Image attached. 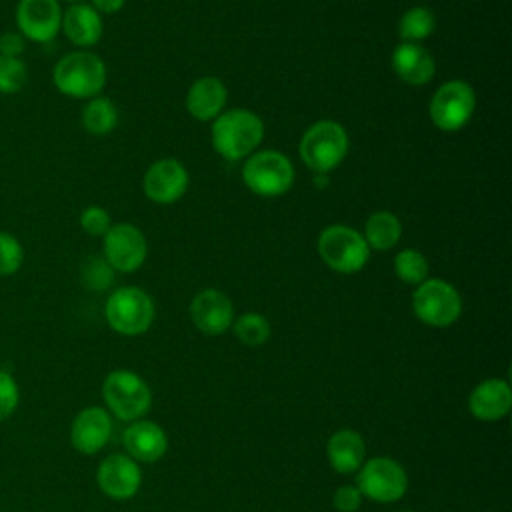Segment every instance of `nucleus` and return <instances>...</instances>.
<instances>
[{
	"instance_id": "nucleus-7",
	"label": "nucleus",
	"mask_w": 512,
	"mask_h": 512,
	"mask_svg": "<svg viewBox=\"0 0 512 512\" xmlns=\"http://www.w3.org/2000/svg\"><path fill=\"white\" fill-rule=\"evenodd\" d=\"M294 166L278 150L252 152L242 166V180L250 192L262 198L286 194L294 184Z\"/></svg>"
},
{
	"instance_id": "nucleus-15",
	"label": "nucleus",
	"mask_w": 512,
	"mask_h": 512,
	"mask_svg": "<svg viewBox=\"0 0 512 512\" xmlns=\"http://www.w3.org/2000/svg\"><path fill=\"white\" fill-rule=\"evenodd\" d=\"M192 324L206 336H220L234 322L232 300L218 288L200 290L188 308Z\"/></svg>"
},
{
	"instance_id": "nucleus-30",
	"label": "nucleus",
	"mask_w": 512,
	"mask_h": 512,
	"mask_svg": "<svg viewBox=\"0 0 512 512\" xmlns=\"http://www.w3.org/2000/svg\"><path fill=\"white\" fill-rule=\"evenodd\" d=\"M114 280V270L110 268V264L100 258V256H92L84 262L82 266V282L86 288L90 290H106Z\"/></svg>"
},
{
	"instance_id": "nucleus-12",
	"label": "nucleus",
	"mask_w": 512,
	"mask_h": 512,
	"mask_svg": "<svg viewBox=\"0 0 512 512\" xmlns=\"http://www.w3.org/2000/svg\"><path fill=\"white\" fill-rule=\"evenodd\" d=\"M14 20L24 40L46 44L60 32L62 8L58 0H18Z\"/></svg>"
},
{
	"instance_id": "nucleus-36",
	"label": "nucleus",
	"mask_w": 512,
	"mask_h": 512,
	"mask_svg": "<svg viewBox=\"0 0 512 512\" xmlns=\"http://www.w3.org/2000/svg\"><path fill=\"white\" fill-rule=\"evenodd\" d=\"M66 2H72V4H76V2H82V0H66Z\"/></svg>"
},
{
	"instance_id": "nucleus-29",
	"label": "nucleus",
	"mask_w": 512,
	"mask_h": 512,
	"mask_svg": "<svg viewBox=\"0 0 512 512\" xmlns=\"http://www.w3.org/2000/svg\"><path fill=\"white\" fill-rule=\"evenodd\" d=\"M24 262V248L20 240L6 232L0 230V276H12L22 268Z\"/></svg>"
},
{
	"instance_id": "nucleus-17",
	"label": "nucleus",
	"mask_w": 512,
	"mask_h": 512,
	"mask_svg": "<svg viewBox=\"0 0 512 512\" xmlns=\"http://www.w3.org/2000/svg\"><path fill=\"white\" fill-rule=\"evenodd\" d=\"M122 444L126 454L138 464H154L166 454L168 436L158 422L140 418L128 422L126 430L122 432Z\"/></svg>"
},
{
	"instance_id": "nucleus-28",
	"label": "nucleus",
	"mask_w": 512,
	"mask_h": 512,
	"mask_svg": "<svg viewBox=\"0 0 512 512\" xmlns=\"http://www.w3.org/2000/svg\"><path fill=\"white\" fill-rule=\"evenodd\" d=\"M28 80V68L22 58L0 54V94H16Z\"/></svg>"
},
{
	"instance_id": "nucleus-33",
	"label": "nucleus",
	"mask_w": 512,
	"mask_h": 512,
	"mask_svg": "<svg viewBox=\"0 0 512 512\" xmlns=\"http://www.w3.org/2000/svg\"><path fill=\"white\" fill-rule=\"evenodd\" d=\"M362 500L364 496L356 484H342L332 494V506L338 512H358L362 506Z\"/></svg>"
},
{
	"instance_id": "nucleus-22",
	"label": "nucleus",
	"mask_w": 512,
	"mask_h": 512,
	"mask_svg": "<svg viewBox=\"0 0 512 512\" xmlns=\"http://www.w3.org/2000/svg\"><path fill=\"white\" fill-rule=\"evenodd\" d=\"M60 30L66 38L78 48H90L98 44L104 32L102 14H98L90 4L76 2L62 12V26Z\"/></svg>"
},
{
	"instance_id": "nucleus-14",
	"label": "nucleus",
	"mask_w": 512,
	"mask_h": 512,
	"mask_svg": "<svg viewBox=\"0 0 512 512\" xmlns=\"http://www.w3.org/2000/svg\"><path fill=\"white\" fill-rule=\"evenodd\" d=\"M190 184L186 166L176 158H162L148 166L142 190L154 204H174L178 202Z\"/></svg>"
},
{
	"instance_id": "nucleus-24",
	"label": "nucleus",
	"mask_w": 512,
	"mask_h": 512,
	"mask_svg": "<svg viewBox=\"0 0 512 512\" xmlns=\"http://www.w3.org/2000/svg\"><path fill=\"white\" fill-rule=\"evenodd\" d=\"M82 126L92 136H106L118 124V108L106 96L90 98L82 108Z\"/></svg>"
},
{
	"instance_id": "nucleus-27",
	"label": "nucleus",
	"mask_w": 512,
	"mask_h": 512,
	"mask_svg": "<svg viewBox=\"0 0 512 512\" xmlns=\"http://www.w3.org/2000/svg\"><path fill=\"white\" fill-rule=\"evenodd\" d=\"M430 266L428 260L422 252L412 250V248H404L394 256V274L398 276V280H402L404 284H412L418 286L428 278Z\"/></svg>"
},
{
	"instance_id": "nucleus-13",
	"label": "nucleus",
	"mask_w": 512,
	"mask_h": 512,
	"mask_svg": "<svg viewBox=\"0 0 512 512\" xmlns=\"http://www.w3.org/2000/svg\"><path fill=\"white\" fill-rule=\"evenodd\" d=\"M96 484L110 500H130L142 486V468L126 452L108 454L96 470Z\"/></svg>"
},
{
	"instance_id": "nucleus-19",
	"label": "nucleus",
	"mask_w": 512,
	"mask_h": 512,
	"mask_svg": "<svg viewBox=\"0 0 512 512\" xmlns=\"http://www.w3.org/2000/svg\"><path fill=\"white\" fill-rule=\"evenodd\" d=\"M392 70L408 86H424L434 78L436 62L428 48L416 42H400L392 50Z\"/></svg>"
},
{
	"instance_id": "nucleus-25",
	"label": "nucleus",
	"mask_w": 512,
	"mask_h": 512,
	"mask_svg": "<svg viewBox=\"0 0 512 512\" xmlns=\"http://www.w3.org/2000/svg\"><path fill=\"white\" fill-rule=\"evenodd\" d=\"M436 28V18L430 8L426 6H414L406 10L398 20V36L402 42H416L426 40Z\"/></svg>"
},
{
	"instance_id": "nucleus-32",
	"label": "nucleus",
	"mask_w": 512,
	"mask_h": 512,
	"mask_svg": "<svg viewBox=\"0 0 512 512\" xmlns=\"http://www.w3.org/2000/svg\"><path fill=\"white\" fill-rule=\"evenodd\" d=\"M80 226L88 236H104L112 226L110 212L102 206H86L80 212Z\"/></svg>"
},
{
	"instance_id": "nucleus-20",
	"label": "nucleus",
	"mask_w": 512,
	"mask_h": 512,
	"mask_svg": "<svg viewBox=\"0 0 512 512\" xmlns=\"http://www.w3.org/2000/svg\"><path fill=\"white\" fill-rule=\"evenodd\" d=\"M228 100V90L218 76H202L186 92V110L192 118L200 122L214 120L224 112Z\"/></svg>"
},
{
	"instance_id": "nucleus-6",
	"label": "nucleus",
	"mask_w": 512,
	"mask_h": 512,
	"mask_svg": "<svg viewBox=\"0 0 512 512\" xmlns=\"http://www.w3.org/2000/svg\"><path fill=\"white\" fill-rule=\"evenodd\" d=\"M318 254L322 262L340 274L360 272L368 258L370 248L362 236V232L346 226V224H330L318 236Z\"/></svg>"
},
{
	"instance_id": "nucleus-26",
	"label": "nucleus",
	"mask_w": 512,
	"mask_h": 512,
	"mask_svg": "<svg viewBox=\"0 0 512 512\" xmlns=\"http://www.w3.org/2000/svg\"><path fill=\"white\" fill-rule=\"evenodd\" d=\"M232 330L234 336L246 344V346H262L264 342H268L270 334H272V326L268 322V318L260 312H244L238 318H234L232 322Z\"/></svg>"
},
{
	"instance_id": "nucleus-11",
	"label": "nucleus",
	"mask_w": 512,
	"mask_h": 512,
	"mask_svg": "<svg viewBox=\"0 0 512 512\" xmlns=\"http://www.w3.org/2000/svg\"><path fill=\"white\" fill-rule=\"evenodd\" d=\"M102 250V258L114 272L130 274L144 264L148 256V240L138 226L130 222H118L112 224L102 236Z\"/></svg>"
},
{
	"instance_id": "nucleus-1",
	"label": "nucleus",
	"mask_w": 512,
	"mask_h": 512,
	"mask_svg": "<svg viewBox=\"0 0 512 512\" xmlns=\"http://www.w3.org/2000/svg\"><path fill=\"white\" fill-rule=\"evenodd\" d=\"M264 138V122L246 108L224 110L212 120V146L228 162L248 158Z\"/></svg>"
},
{
	"instance_id": "nucleus-37",
	"label": "nucleus",
	"mask_w": 512,
	"mask_h": 512,
	"mask_svg": "<svg viewBox=\"0 0 512 512\" xmlns=\"http://www.w3.org/2000/svg\"><path fill=\"white\" fill-rule=\"evenodd\" d=\"M400 512H414V510H400Z\"/></svg>"
},
{
	"instance_id": "nucleus-8",
	"label": "nucleus",
	"mask_w": 512,
	"mask_h": 512,
	"mask_svg": "<svg viewBox=\"0 0 512 512\" xmlns=\"http://www.w3.org/2000/svg\"><path fill=\"white\" fill-rule=\"evenodd\" d=\"M414 316L432 328H448L462 314L460 292L442 278H426L412 292Z\"/></svg>"
},
{
	"instance_id": "nucleus-35",
	"label": "nucleus",
	"mask_w": 512,
	"mask_h": 512,
	"mask_svg": "<svg viewBox=\"0 0 512 512\" xmlns=\"http://www.w3.org/2000/svg\"><path fill=\"white\" fill-rule=\"evenodd\" d=\"M126 0H92V8L98 12V14H116L124 8Z\"/></svg>"
},
{
	"instance_id": "nucleus-16",
	"label": "nucleus",
	"mask_w": 512,
	"mask_h": 512,
	"mask_svg": "<svg viewBox=\"0 0 512 512\" xmlns=\"http://www.w3.org/2000/svg\"><path fill=\"white\" fill-rule=\"evenodd\" d=\"M112 428V416L106 408L86 406L72 420L70 444L76 452L92 456L110 442Z\"/></svg>"
},
{
	"instance_id": "nucleus-31",
	"label": "nucleus",
	"mask_w": 512,
	"mask_h": 512,
	"mask_svg": "<svg viewBox=\"0 0 512 512\" xmlns=\"http://www.w3.org/2000/svg\"><path fill=\"white\" fill-rule=\"evenodd\" d=\"M20 402V388L14 376L6 370H0V422L8 420Z\"/></svg>"
},
{
	"instance_id": "nucleus-10",
	"label": "nucleus",
	"mask_w": 512,
	"mask_h": 512,
	"mask_svg": "<svg viewBox=\"0 0 512 512\" xmlns=\"http://www.w3.org/2000/svg\"><path fill=\"white\" fill-rule=\"evenodd\" d=\"M476 110L474 88L464 80H448L430 98L428 114L432 124L442 132L464 128Z\"/></svg>"
},
{
	"instance_id": "nucleus-21",
	"label": "nucleus",
	"mask_w": 512,
	"mask_h": 512,
	"mask_svg": "<svg viewBox=\"0 0 512 512\" xmlns=\"http://www.w3.org/2000/svg\"><path fill=\"white\" fill-rule=\"evenodd\" d=\"M326 458L334 472L356 474L366 460V442L352 428L336 430L326 442Z\"/></svg>"
},
{
	"instance_id": "nucleus-5",
	"label": "nucleus",
	"mask_w": 512,
	"mask_h": 512,
	"mask_svg": "<svg viewBox=\"0 0 512 512\" xmlns=\"http://www.w3.org/2000/svg\"><path fill=\"white\" fill-rule=\"evenodd\" d=\"M154 302L148 292L138 286L116 288L104 304L108 326L120 336H140L154 322Z\"/></svg>"
},
{
	"instance_id": "nucleus-23",
	"label": "nucleus",
	"mask_w": 512,
	"mask_h": 512,
	"mask_svg": "<svg viewBox=\"0 0 512 512\" xmlns=\"http://www.w3.org/2000/svg\"><path fill=\"white\" fill-rule=\"evenodd\" d=\"M362 236L368 248L376 252H386L400 242V236H402L400 218L390 210H376L368 216Z\"/></svg>"
},
{
	"instance_id": "nucleus-34",
	"label": "nucleus",
	"mask_w": 512,
	"mask_h": 512,
	"mask_svg": "<svg viewBox=\"0 0 512 512\" xmlns=\"http://www.w3.org/2000/svg\"><path fill=\"white\" fill-rule=\"evenodd\" d=\"M24 38L18 32H6L0 36V54L2 56H14L20 58V54L24 52Z\"/></svg>"
},
{
	"instance_id": "nucleus-4",
	"label": "nucleus",
	"mask_w": 512,
	"mask_h": 512,
	"mask_svg": "<svg viewBox=\"0 0 512 512\" xmlns=\"http://www.w3.org/2000/svg\"><path fill=\"white\" fill-rule=\"evenodd\" d=\"M102 398L110 416L124 422L144 418L152 406V390L146 380L126 368L112 370L104 378Z\"/></svg>"
},
{
	"instance_id": "nucleus-2",
	"label": "nucleus",
	"mask_w": 512,
	"mask_h": 512,
	"mask_svg": "<svg viewBox=\"0 0 512 512\" xmlns=\"http://www.w3.org/2000/svg\"><path fill=\"white\" fill-rule=\"evenodd\" d=\"M52 82L68 98L90 100L106 86V64L94 52L74 50L54 64Z\"/></svg>"
},
{
	"instance_id": "nucleus-9",
	"label": "nucleus",
	"mask_w": 512,
	"mask_h": 512,
	"mask_svg": "<svg viewBox=\"0 0 512 512\" xmlns=\"http://www.w3.org/2000/svg\"><path fill=\"white\" fill-rule=\"evenodd\" d=\"M356 486L364 498L378 504L398 502L408 490V474L404 466L388 456L364 460L356 472Z\"/></svg>"
},
{
	"instance_id": "nucleus-3",
	"label": "nucleus",
	"mask_w": 512,
	"mask_h": 512,
	"mask_svg": "<svg viewBox=\"0 0 512 512\" xmlns=\"http://www.w3.org/2000/svg\"><path fill=\"white\" fill-rule=\"evenodd\" d=\"M350 148L346 128L336 120L314 122L298 142L300 160L314 174H328L340 166Z\"/></svg>"
},
{
	"instance_id": "nucleus-18",
	"label": "nucleus",
	"mask_w": 512,
	"mask_h": 512,
	"mask_svg": "<svg viewBox=\"0 0 512 512\" xmlns=\"http://www.w3.org/2000/svg\"><path fill=\"white\" fill-rule=\"evenodd\" d=\"M512 408V388L504 378L478 382L468 396V412L480 422H498Z\"/></svg>"
}]
</instances>
